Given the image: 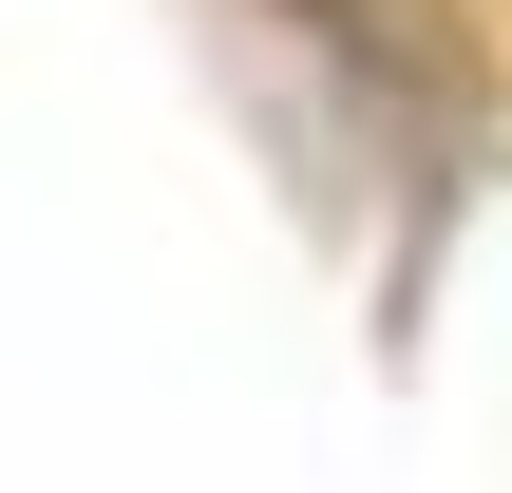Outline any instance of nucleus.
Listing matches in <instances>:
<instances>
[{
  "label": "nucleus",
  "instance_id": "nucleus-1",
  "mask_svg": "<svg viewBox=\"0 0 512 493\" xmlns=\"http://www.w3.org/2000/svg\"><path fill=\"white\" fill-rule=\"evenodd\" d=\"M247 38H266L285 114L323 152H361V171H456L475 152V38L437 0H247Z\"/></svg>",
  "mask_w": 512,
  "mask_h": 493
}]
</instances>
